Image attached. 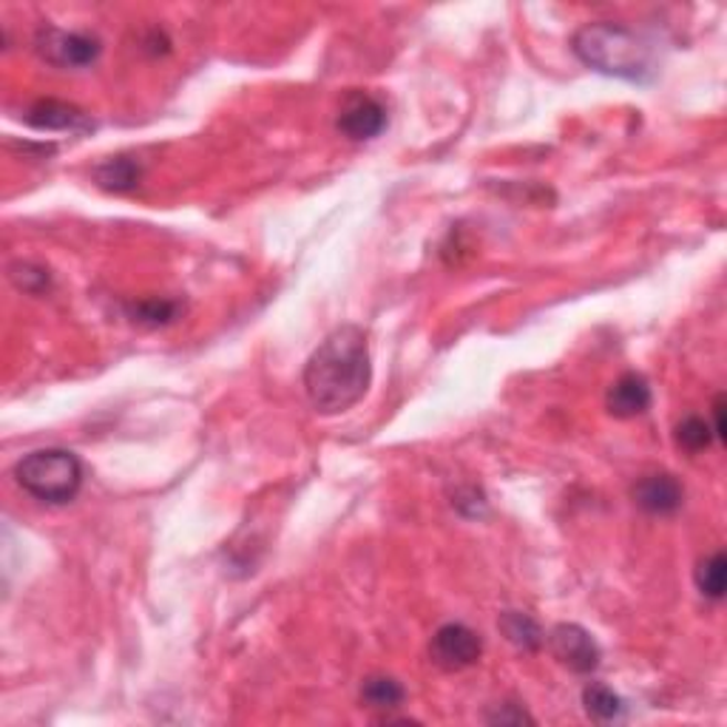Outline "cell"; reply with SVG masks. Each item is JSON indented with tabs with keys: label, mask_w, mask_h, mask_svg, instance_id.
<instances>
[{
	"label": "cell",
	"mask_w": 727,
	"mask_h": 727,
	"mask_svg": "<svg viewBox=\"0 0 727 727\" xmlns=\"http://www.w3.org/2000/svg\"><path fill=\"white\" fill-rule=\"evenodd\" d=\"M372 381V358L361 327L345 325L333 330L305 364V392L313 410L341 415L352 410Z\"/></svg>",
	"instance_id": "1"
},
{
	"label": "cell",
	"mask_w": 727,
	"mask_h": 727,
	"mask_svg": "<svg viewBox=\"0 0 727 727\" xmlns=\"http://www.w3.org/2000/svg\"><path fill=\"white\" fill-rule=\"evenodd\" d=\"M571 52L586 66L609 77L645 80L651 74V49L645 40L614 20H597L577 29Z\"/></svg>",
	"instance_id": "2"
},
{
	"label": "cell",
	"mask_w": 727,
	"mask_h": 727,
	"mask_svg": "<svg viewBox=\"0 0 727 727\" xmlns=\"http://www.w3.org/2000/svg\"><path fill=\"white\" fill-rule=\"evenodd\" d=\"M14 481L34 501L63 506L83 486V463L69 450H34L14 463Z\"/></svg>",
	"instance_id": "3"
},
{
	"label": "cell",
	"mask_w": 727,
	"mask_h": 727,
	"mask_svg": "<svg viewBox=\"0 0 727 727\" xmlns=\"http://www.w3.org/2000/svg\"><path fill=\"white\" fill-rule=\"evenodd\" d=\"M34 52L57 69H86L99 57V40L83 32H66L57 27H43L34 38Z\"/></svg>",
	"instance_id": "4"
},
{
	"label": "cell",
	"mask_w": 727,
	"mask_h": 727,
	"mask_svg": "<svg viewBox=\"0 0 727 727\" xmlns=\"http://www.w3.org/2000/svg\"><path fill=\"white\" fill-rule=\"evenodd\" d=\"M549 651L562 668L575 671V674H594L602 662V651L597 645L594 636L589 631L577 625V622H560L546 636Z\"/></svg>",
	"instance_id": "5"
},
{
	"label": "cell",
	"mask_w": 727,
	"mask_h": 727,
	"mask_svg": "<svg viewBox=\"0 0 727 727\" xmlns=\"http://www.w3.org/2000/svg\"><path fill=\"white\" fill-rule=\"evenodd\" d=\"M483 654V640L477 631H472L463 622H446L435 631L430 642V656L438 668L443 671H466L472 668Z\"/></svg>",
	"instance_id": "6"
},
{
	"label": "cell",
	"mask_w": 727,
	"mask_h": 727,
	"mask_svg": "<svg viewBox=\"0 0 727 727\" xmlns=\"http://www.w3.org/2000/svg\"><path fill=\"white\" fill-rule=\"evenodd\" d=\"M336 128L345 137L364 143V139H376L378 134L387 128V108H383L381 99H376L372 94L364 92H350L341 103V112H338Z\"/></svg>",
	"instance_id": "7"
},
{
	"label": "cell",
	"mask_w": 727,
	"mask_h": 727,
	"mask_svg": "<svg viewBox=\"0 0 727 727\" xmlns=\"http://www.w3.org/2000/svg\"><path fill=\"white\" fill-rule=\"evenodd\" d=\"M23 123L38 131H69V134H86L94 128L92 114L83 108L63 103V99H38L23 114Z\"/></svg>",
	"instance_id": "8"
},
{
	"label": "cell",
	"mask_w": 727,
	"mask_h": 727,
	"mask_svg": "<svg viewBox=\"0 0 727 727\" xmlns=\"http://www.w3.org/2000/svg\"><path fill=\"white\" fill-rule=\"evenodd\" d=\"M631 497L640 506L642 512L656 517H668L674 512L682 509V501H685V489L682 483L676 481L668 472H656V475H645L634 483Z\"/></svg>",
	"instance_id": "9"
},
{
	"label": "cell",
	"mask_w": 727,
	"mask_h": 727,
	"mask_svg": "<svg viewBox=\"0 0 727 727\" xmlns=\"http://www.w3.org/2000/svg\"><path fill=\"white\" fill-rule=\"evenodd\" d=\"M651 398L654 396H651L649 381H645L640 372H625V376L617 378L609 387V392H605V410L614 418L629 421V418H640L649 412Z\"/></svg>",
	"instance_id": "10"
},
{
	"label": "cell",
	"mask_w": 727,
	"mask_h": 727,
	"mask_svg": "<svg viewBox=\"0 0 727 727\" xmlns=\"http://www.w3.org/2000/svg\"><path fill=\"white\" fill-rule=\"evenodd\" d=\"M139 177H143V168H139V162L134 157H112L94 168V182L114 193L137 188Z\"/></svg>",
	"instance_id": "11"
},
{
	"label": "cell",
	"mask_w": 727,
	"mask_h": 727,
	"mask_svg": "<svg viewBox=\"0 0 727 727\" xmlns=\"http://www.w3.org/2000/svg\"><path fill=\"white\" fill-rule=\"evenodd\" d=\"M497 629L520 651H537L546 642L535 617L523 614V611H503L501 620H497Z\"/></svg>",
	"instance_id": "12"
},
{
	"label": "cell",
	"mask_w": 727,
	"mask_h": 727,
	"mask_svg": "<svg viewBox=\"0 0 727 727\" xmlns=\"http://www.w3.org/2000/svg\"><path fill=\"white\" fill-rule=\"evenodd\" d=\"M407 699V691L387 674H372L361 682V702L372 710H396Z\"/></svg>",
	"instance_id": "13"
},
{
	"label": "cell",
	"mask_w": 727,
	"mask_h": 727,
	"mask_svg": "<svg viewBox=\"0 0 727 727\" xmlns=\"http://www.w3.org/2000/svg\"><path fill=\"white\" fill-rule=\"evenodd\" d=\"M582 708H586V714L594 721H617L625 714V702H622V696L614 694L609 685L591 682V685H586V691H582Z\"/></svg>",
	"instance_id": "14"
},
{
	"label": "cell",
	"mask_w": 727,
	"mask_h": 727,
	"mask_svg": "<svg viewBox=\"0 0 727 727\" xmlns=\"http://www.w3.org/2000/svg\"><path fill=\"white\" fill-rule=\"evenodd\" d=\"M696 589L702 591V597H708V600L719 602L725 597L727 589V560L721 551H714L705 560H699L696 566Z\"/></svg>",
	"instance_id": "15"
},
{
	"label": "cell",
	"mask_w": 727,
	"mask_h": 727,
	"mask_svg": "<svg viewBox=\"0 0 727 727\" xmlns=\"http://www.w3.org/2000/svg\"><path fill=\"white\" fill-rule=\"evenodd\" d=\"M674 441L679 450L691 452V455H699L716 441L714 430H710V423L699 415H685L679 423H676L674 430Z\"/></svg>",
	"instance_id": "16"
},
{
	"label": "cell",
	"mask_w": 727,
	"mask_h": 727,
	"mask_svg": "<svg viewBox=\"0 0 727 727\" xmlns=\"http://www.w3.org/2000/svg\"><path fill=\"white\" fill-rule=\"evenodd\" d=\"M177 302H168V298H146L139 305H131V318L139 325H168L177 316Z\"/></svg>",
	"instance_id": "17"
},
{
	"label": "cell",
	"mask_w": 727,
	"mask_h": 727,
	"mask_svg": "<svg viewBox=\"0 0 727 727\" xmlns=\"http://www.w3.org/2000/svg\"><path fill=\"white\" fill-rule=\"evenodd\" d=\"M9 278L14 282V287L27 293H43L49 287V273L43 267L29 265V262H18L9 267Z\"/></svg>",
	"instance_id": "18"
},
{
	"label": "cell",
	"mask_w": 727,
	"mask_h": 727,
	"mask_svg": "<svg viewBox=\"0 0 727 727\" xmlns=\"http://www.w3.org/2000/svg\"><path fill=\"white\" fill-rule=\"evenodd\" d=\"M492 725H523V721H535L523 705H515V702H506V705H497L495 714H489Z\"/></svg>",
	"instance_id": "19"
},
{
	"label": "cell",
	"mask_w": 727,
	"mask_h": 727,
	"mask_svg": "<svg viewBox=\"0 0 727 727\" xmlns=\"http://www.w3.org/2000/svg\"><path fill=\"white\" fill-rule=\"evenodd\" d=\"M725 410H727V398H725V396H716V398H714V438H716V441H719V443L727 438Z\"/></svg>",
	"instance_id": "20"
}]
</instances>
